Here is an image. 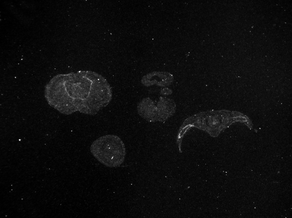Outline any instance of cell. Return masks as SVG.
Instances as JSON below:
<instances>
[{
    "mask_svg": "<svg viewBox=\"0 0 292 218\" xmlns=\"http://www.w3.org/2000/svg\"><path fill=\"white\" fill-rule=\"evenodd\" d=\"M171 89L167 87H164L161 89L160 91V93L163 95H168L172 93Z\"/></svg>",
    "mask_w": 292,
    "mask_h": 218,
    "instance_id": "obj_4",
    "label": "cell"
},
{
    "mask_svg": "<svg viewBox=\"0 0 292 218\" xmlns=\"http://www.w3.org/2000/svg\"><path fill=\"white\" fill-rule=\"evenodd\" d=\"M90 151L100 162L110 168L121 164L126 154L123 142L119 136L113 135H105L96 139L91 144Z\"/></svg>",
    "mask_w": 292,
    "mask_h": 218,
    "instance_id": "obj_1",
    "label": "cell"
},
{
    "mask_svg": "<svg viewBox=\"0 0 292 218\" xmlns=\"http://www.w3.org/2000/svg\"><path fill=\"white\" fill-rule=\"evenodd\" d=\"M175 104L171 99L160 97L155 103L149 97L143 99L138 104L139 115L149 122H164L174 113Z\"/></svg>",
    "mask_w": 292,
    "mask_h": 218,
    "instance_id": "obj_2",
    "label": "cell"
},
{
    "mask_svg": "<svg viewBox=\"0 0 292 218\" xmlns=\"http://www.w3.org/2000/svg\"><path fill=\"white\" fill-rule=\"evenodd\" d=\"M173 80V75L168 72L155 71L143 76L141 79V82L143 85L147 87L155 85L165 87L171 84Z\"/></svg>",
    "mask_w": 292,
    "mask_h": 218,
    "instance_id": "obj_3",
    "label": "cell"
}]
</instances>
